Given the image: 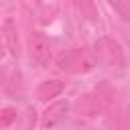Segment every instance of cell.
<instances>
[{
    "mask_svg": "<svg viewBox=\"0 0 130 130\" xmlns=\"http://www.w3.org/2000/svg\"><path fill=\"white\" fill-rule=\"evenodd\" d=\"M95 55L91 49L79 47V49H71L67 53H61L57 59L59 69L69 71V73H87L95 67Z\"/></svg>",
    "mask_w": 130,
    "mask_h": 130,
    "instance_id": "1",
    "label": "cell"
},
{
    "mask_svg": "<svg viewBox=\"0 0 130 130\" xmlns=\"http://www.w3.org/2000/svg\"><path fill=\"white\" fill-rule=\"evenodd\" d=\"M93 55H95V61H102L110 67H124V63H126L120 43L110 39V37H102V39L95 41Z\"/></svg>",
    "mask_w": 130,
    "mask_h": 130,
    "instance_id": "2",
    "label": "cell"
},
{
    "mask_svg": "<svg viewBox=\"0 0 130 130\" xmlns=\"http://www.w3.org/2000/svg\"><path fill=\"white\" fill-rule=\"evenodd\" d=\"M28 55H30V61L37 67H47L49 65V61H51V43L43 32H39V30L30 32V37H28Z\"/></svg>",
    "mask_w": 130,
    "mask_h": 130,
    "instance_id": "3",
    "label": "cell"
},
{
    "mask_svg": "<svg viewBox=\"0 0 130 130\" xmlns=\"http://www.w3.org/2000/svg\"><path fill=\"white\" fill-rule=\"evenodd\" d=\"M75 110L79 116H85V118H95L102 114V100L98 93H83L77 98L75 102Z\"/></svg>",
    "mask_w": 130,
    "mask_h": 130,
    "instance_id": "4",
    "label": "cell"
},
{
    "mask_svg": "<svg viewBox=\"0 0 130 130\" xmlns=\"http://www.w3.org/2000/svg\"><path fill=\"white\" fill-rule=\"evenodd\" d=\"M67 108H69L67 102H55V104H51V106L43 112V118H41L43 128H55V126L65 118Z\"/></svg>",
    "mask_w": 130,
    "mask_h": 130,
    "instance_id": "5",
    "label": "cell"
},
{
    "mask_svg": "<svg viewBox=\"0 0 130 130\" xmlns=\"http://www.w3.org/2000/svg\"><path fill=\"white\" fill-rule=\"evenodd\" d=\"M63 89H65V81H61V79H47V81H43L37 87V98L41 102H47L51 98H57Z\"/></svg>",
    "mask_w": 130,
    "mask_h": 130,
    "instance_id": "6",
    "label": "cell"
},
{
    "mask_svg": "<svg viewBox=\"0 0 130 130\" xmlns=\"http://www.w3.org/2000/svg\"><path fill=\"white\" fill-rule=\"evenodd\" d=\"M4 39H6L8 51L12 55H18V35H16V26H14V20L12 18H6L4 20Z\"/></svg>",
    "mask_w": 130,
    "mask_h": 130,
    "instance_id": "7",
    "label": "cell"
},
{
    "mask_svg": "<svg viewBox=\"0 0 130 130\" xmlns=\"http://www.w3.org/2000/svg\"><path fill=\"white\" fill-rule=\"evenodd\" d=\"M14 120H16V110L14 108H2L0 110V130L8 128Z\"/></svg>",
    "mask_w": 130,
    "mask_h": 130,
    "instance_id": "8",
    "label": "cell"
},
{
    "mask_svg": "<svg viewBox=\"0 0 130 130\" xmlns=\"http://www.w3.org/2000/svg\"><path fill=\"white\" fill-rule=\"evenodd\" d=\"M75 4H77V8L81 10L83 16H87V18H95V6H93L91 0H75Z\"/></svg>",
    "mask_w": 130,
    "mask_h": 130,
    "instance_id": "9",
    "label": "cell"
},
{
    "mask_svg": "<svg viewBox=\"0 0 130 130\" xmlns=\"http://www.w3.org/2000/svg\"><path fill=\"white\" fill-rule=\"evenodd\" d=\"M108 2L120 12L122 18H128V6H126V0H108Z\"/></svg>",
    "mask_w": 130,
    "mask_h": 130,
    "instance_id": "10",
    "label": "cell"
}]
</instances>
